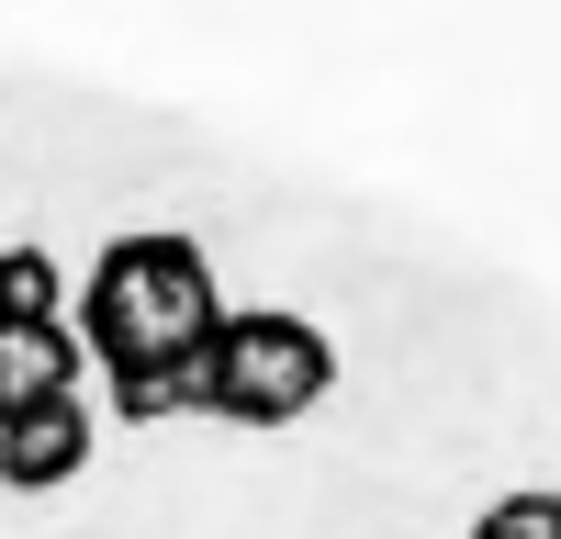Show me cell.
I'll use <instances>...</instances> for the list:
<instances>
[{
  "label": "cell",
  "instance_id": "obj_1",
  "mask_svg": "<svg viewBox=\"0 0 561 539\" xmlns=\"http://www.w3.org/2000/svg\"><path fill=\"white\" fill-rule=\"evenodd\" d=\"M214 326H225L214 259L192 237H169V225H158V237H113L102 259H90V282H79V314H68L79 359L102 371L113 427L192 416V371H203Z\"/></svg>",
  "mask_w": 561,
  "mask_h": 539
},
{
  "label": "cell",
  "instance_id": "obj_4",
  "mask_svg": "<svg viewBox=\"0 0 561 539\" xmlns=\"http://www.w3.org/2000/svg\"><path fill=\"white\" fill-rule=\"evenodd\" d=\"M68 393H90L68 314H0V427L34 416V404H68Z\"/></svg>",
  "mask_w": 561,
  "mask_h": 539
},
{
  "label": "cell",
  "instance_id": "obj_3",
  "mask_svg": "<svg viewBox=\"0 0 561 539\" xmlns=\"http://www.w3.org/2000/svg\"><path fill=\"white\" fill-rule=\"evenodd\" d=\"M90 449H102V416H90V393L34 404V416L0 427V494H68V483L90 472Z\"/></svg>",
  "mask_w": 561,
  "mask_h": 539
},
{
  "label": "cell",
  "instance_id": "obj_2",
  "mask_svg": "<svg viewBox=\"0 0 561 539\" xmlns=\"http://www.w3.org/2000/svg\"><path fill=\"white\" fill-rule=\"evenodd\" d=\"M337 393V337L293 303H225V326L192 371V416L214 427H293Z\"/></svg>",
  "mask_w": 561,
  "mask_h": 539
},
{
  "label": "cell",
  "instance_id": "obj_6",
  "mask_svg": "<svg viewBox=\"0 0 561 539\" xmlns=\"http://www.w3.org/2000/svg\"><path fill=\"white\" fill-rule=\"evenodd\" d=\"M472 539H561V494H550V483H517V494H494V506L472 517Z\"/></svg>",
  "mask_w": 561,
  "mask_h": 539
},
{
  "label": "cell",
  "instance_id": "obj_5",
  "mask_svg": "<svg viewBox=\"0 0 561 539\" xmlns=\"http://www.w3.org/2000/svg\"><path fill=\"white\" fill-rule=\"evenodd\" d=\"M0 314H68V282L45 248H0Z\"/></svg>",
  "mask_w": 561,
  "mask_h": 539
}]
</instances>
